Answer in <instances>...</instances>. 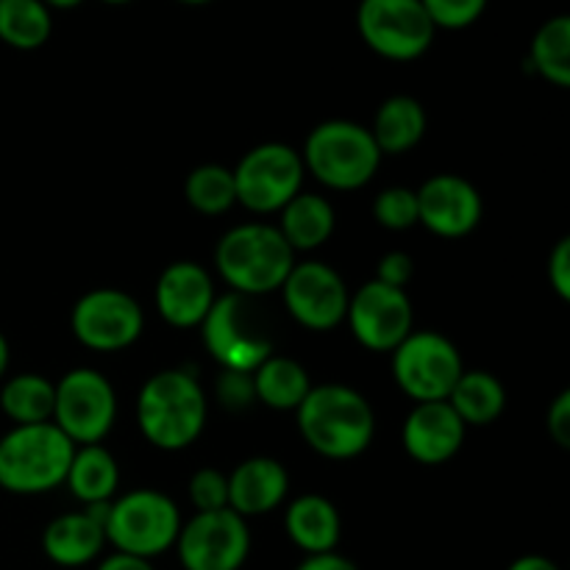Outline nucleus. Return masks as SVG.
Wrapping results in <instances>:
<instances>
[{"mask_svg":"<svg viewBox=\"0 0 570 570\" xmlns=\"http://www.w3.org/2000/svg\"><path fill=\"white\" fill-rule=\"evenodd\" d=\"M301 161L315 181L334 193H354L371 184L382 165V150L367 126L354 120H326L306 137Z\"/></svg>","mask_w":570,"mask_h":570,"instance_id":"nucleus-5","label":"nucleus"},{"mask_svg":"<svg viewBox=\"0 0 570 570\" xmlns=\"http://www.w3.org/2000/svg\"><path fill=\"white\" fill-rule=\"evenodd\" d=\"M529 70L554 87H570V20L557 14L534 31L529 45Z\"/></svg>","mask_w":570,"mask_h":570,"instance_id":"nucleus-28","label":"nucleus"},{"mask_svg":"<svg viewBox=\"0 0 570 570\" xmlns=\"http://www.w3.org/2000/svg\"><path fill=\"white\" fill-rule=\"evenodd\" d=\"M106 507H83V510L65 512L53 518L42 532V551L53 566L59 568H83L98 562L106 549Z\"/></svg>","mask_w":570,"mask_h":570,"instance_id":"nucleus-19","label":"nucleus"},{"mask_svg":"<svg viewBox=\"0 0 570 570\" xmlns=\"http://www.w3.org/2000/svg\"><path fill=\"white\" fill-rule=\"evenodd\" d=\"M156 312L173 328H195L217 301L215 278L198 262H173L156 278Z\"/></svg>","mask_w":570,"mask_h":570,"instance_id":"nucleus-17","label":"nucleus"},{"mask_svg":"<svg viewBox=\"0 0 570 570\" xmlns=\"http://www.w3.org/2000/svg\"><path fill=\"white\" fill-rule=\"evenodd\" d=\"M373 217L387 232H410L417 226V195L410 187H387L373 200Z\"/></svg>","mask_w":570,"mask_h":570,"instance_id":"nucleus-31","label":"nucleus"},{"mask_svg":"<svg viewBox=\"0 0 570 570\" xmlns=\"http://www.w3.org/2000/svg\"><path fill=\"white\" fill-rule=\"evenodd\" d=\"M65 484L70 488L72 499L81 501L83 507L109 504L120 488V468L111 451L100 443L76 445Z\"/></svg>","mask_w":570,"mask_h":570,"instance_id":"nucleus-24","label":"nucleus"},{"mask_svg":"<svg viewBox=\"0 0 570 570\" xmlns=\"http://www.w3.org/2000/svg\"><path fill=\"white\" fill-rule=\"evenodd\" d=\"M465 426H490L507 410V387L488 371H465L445 399Z\"/></svg>","mask_w":570,"mask_h":570,"instance_id":"nucleus-26","label":"nucleus"},{"mask_svg":"<svg viewBox=\"0 0 570 570\" xmlns=\"http://www.w3.org/2000/svg\"><path fill=\"white\" fill-rule=\"evenodd\" d=\"M204 348L223 371L254 373L273 351L265 323L250 309V298L237 293L217 295L209 315L200 323Z\"/></svg>","mask_w":570,"mask_h":570,"instance_id":"nucleus-7","label":"nucleus"},{"mask_svg":"<svg viewBox=\"0 0 570 570\" xmlns=\"http://www.w3.org/2000/svg\"><path fill=\"white\" fill-rule=\"evenodd\" d=\"M334 226H337V215L334 206L328 204L323 195L304 193L301 189L282 212H278V232L287 239L289 248L298 254H309L326 245L332 239Z\"/></svg>","mask_w":570,"mask_h":570,"instance_id":"nucleus-22","label":"nucleus"},{"mask_svg":"<svg viewBox=\"0 0 570 570\" xmlns=\"http://www.w3.org/2000/svg\"><path fill=\"white\" fill-rule=\"evenodd\" d=\"M100 3H109V6H126V3H131V0H100Z\"/></svg>","mask_w":570,"mask_h":570,"instance_id":"nucleus-44","label":"nucleus"},{"mask_svg":"<svg viewBox=\"0 0 570 570\" xmlns=\"http://www.w3.org/2000/svg\"><path fill=\"white\" fill-rule=\"evenodd\" d=\"M295 265V250L271 223H239L215 248V271L245 298L278 293Z\"/></svg>","mask_w":570,"mask_h":570,"instance_id":"nucleus-3","label":"nucleus"},{"mask_svg":"<svg viewBox=\"0 0 570 570\" xmlns=\"http://www.w3.org/2000/svg\"><path fill=\"white\" fill-rule=\"evenodd\" d=\"M95 570H156L154 562L142 560V557H131V554H120V551H111L106 554L104 560L98 562Z\"/></svg>","mask_w":570,"mask_h":570,"instance_id":"nucleus-39","label":"nucleus"},{"mask_svg":"<svg viewBox=\"0 0 570 570\" xmlns=\"http://www.w3.org/2000/svg\"><path fill=\"white\" fill-rule=\"evenodd\" d=\"M181 523V512L170 495L154 488L128 490L106 507V546L120 554L154 560L176 546Z\"/></svg>","mask_w":570,"mask_h":570,"instance_id":"nucleus-6","label":"nucleus"},{"mask_svg":"<svg viewBox=\"0 0 570 570\" xmlns=\"http://www.w3.org/2000/svg\"><path fill=\"white\" fill-rule=\"evenodd\" d=\"M50 11H72L83 3V0H42Z\"/></svg>","mask_w":570,"mask_h":570,"instance_id":"nucleus-42","label":"nucleus"},{"mask_svg":"<svg viewBox=\"0 0 570 570\" xmlns=\"http://www.w3.org/2000/svg\"><path fill=\"white\" fill-rule=\"evenodd\" d=\"M468 426L460 421L449 401L415 404L401 429L404 451L421 465H445L460 454Z\"/></svg>","mask_w":570,"mask_h":570,"instance_id":"nucleus-18","label":"nucleus"},{"mask_svg":"<svg viewBox=\"0 0 570 570\" xmlns=\"http://www.w3.org/2000/svg\"><path fill=\"white\" fill-rule=\"evenodd\" d=\"M70 328L83 348L115 354L137 343L145 328V315L139 301L126 289L98 287L76 301L70 312Z\"/></svg>","mask_w":570,"mask_h":570,"instance_id":"nucleus-13","label":"nucleus"},{"mask_svg":"<svg viewBox=\"0 0 570 570\" xmlns=\"http://www.w3.org/2000/svg\"><path fill=\"white\" fill-rule=\"evenodd\" d=\"M426 109L421 100L412 95H393L379 106L367 131L382 156H401L421 145V139L426 137Z\"/></svg>","mask_w":570,"mask_h":570,"instance_id":"nucleus-23","label":"nucleus"},{"mask_svg":"<svg viewBox=\"0 0 570 570\" xmlns=\"http://www.w3.org/2000/svg\"><path fill=\"white\" fill-rule=\"evenodd\" d=\"M9 360H11L9 340H6V337H3V332H0V382H3L6 371H9Z\"/></svg>","mask_w":570,"mask_h":570,"instance_id":"nucleus-41","label":"nucleus"},{"mask_svg":"<svg viewBox=\"0 0 570 570\" xmlns=\"http://www.w3.org/2000/svg\"><path fill=\"white\" fill-rule=\"evenodd\" d=\"M176 554L184 570H243L250 554V529L234 510L195 512L181 523Z\"/></svg>","mask_w":570,"mask_h":570,"instance_id":"nucleus-12","label":"nucleus"},{"mask_svg":"<svg viewBox=\"0 0 570 570\" xmlns=\"http://www.w3.org/2000/svg\"><path fill=\"white\" fill-rule=\"evenodd\" d=\"M432 26L443 31H462L482 20L488 0H421Z\"/></svg>","mask_w":570,"mask_h":570,"instance_id":"nucleus-32","label":"nucleus"},{"mask_svg":"<svg viewBox=\"0 0 570 570\" xmlns=\"http://www.w3.org/2000/svg\"><path fill=\"white\" fill-rule=\"evenodd\" d=\"M465 373L460 348L440 332H410L393 351V379L415 404L445 401Z\"/></svg>","mask_w":570,"mask_h":570,"instance_id":"nucleus-9","label":"nucleus"},{"mask_svg":"<svg viewBox=\"0 0 570 570\" xmlns=\"http://www.w3.org/2000/svg\"><path fill=\"white\" fill-rule=\"evenodd\" d=\"M345 321L356 343L376 354H393L401 340L415 332V309H412L410 293L387 287L376 278L351 293Z\"/></svg>","mask_w":570,"mask_h":570,"instance_id":"nucleus-14","label":"nucleus"},{"mask_svg":"<svg viewBox=\"0 0 570 570\" xmlns=\"http://www.w3.org/2000/svg\"><path fill=\"white\" fill-rule=\"evenodd\" d=\"M209 401L187 371H159L137 395V426L159 451H184L200 438Z\"/></svg>","mask_w":570,"mask_h":570,"instance_id":"nucleus-2","label":"nucleus"},{"mask_svg":"<svg viewBox=\"0 0 570 570\" xmlns=\"http://www.w3.org/2000/svg\"><path fill=\"white\" fill-rule=\"evenodd\" d=\"M184 198L198 215H226L237 204L234 173L223 165H200L184 181Z\"/></svg>","mask_w":570,"mask_h":570,"instance_id":"nucleus-30","label":"nucleus"},{"mask_svg":"<svg viewBox=\"0 0 570 570\" xmlns=\"http://www.w3.org/2000/svg\"><path fill=\"white\" fill-rule=\"evenodd\" d=\"M53 33V17L42 0H0V42L14 50H37Z\"/></svg>","mask_w":570,"mask_h":570,"instance_id":"nucleus-29","label":"nucleus"},{"mask_svg":"<svg viewBox=\"0 0 570 570\" xmlns=\"http://www.w3.org/2000/svg\"><path fill=\"white\" fill-rule=\"evenodd\" d=\"M546 429H549V438L554 440L560 449L570 445V393L562 390L554 401H551L549 412H546Z\"/></svg>","mask_w":570,"mask_h":570,"instance_id":"nucleus-37","label":"nucleus"},{"mask_svg":"<svg viewBox=\"0 0 570 570\" xmlns=\"http://www.w3.org/2000/svg\"><path fill=\"white\" fill-rule=\"evenodd\" d=\"M76 443L56 423L11 426L0 438V490L42 495L65 484Z\"/></svg>","mask_w":570,"mask_h":570,"instance_id":"nucleus-4","label":"nucleus"},{"mask_svg":"<svg viewBox=\"0 0 570 570\" xmlns=\"http://www.w3.org/2000/svg\"><path fill=\"white\" fill-rule=\"evenodd\" d=\"M546 273H549V284L562 301H570V239L562 237L560 243L551 248L549 262H546Z\"/></svg>","mask_w":570,"mask_h":570,"instance_id":"nucleus-36","label":"nucleus"},{"mask_svg":"<svg viewBox=\"0 0 570 570\" xmlns=\"http://www.w3.org/2000/svg\"><path fill=\"white\" fill-rule=\"evenodd\" d=\"M417 223L443 239H460L476 232L484 215L482 193L468 178L440 173L415 189Z\"/></svg>","mask_w":570,"mask_h":570,"instance_id":"nucleus-16","label":"nucleus"},{"mask_svg":"<svg viewBox=\"0 0 570 570\" xmlns=\"http://www.w3.org/2000/svg\"><path fill=\"white\" fill-rule=\"evenodd\" d=\"M507 570H560V566L543 554H523L518 560H512Z\"/></svg>","mask_w":570,"mask_h":570,"instance_id":"nucleus-40","label":"nucleus"},{"mask_svg":"<svg viewBox=\"0 0 570 570\" xmlns=\"http://www.w3.org/2000/svg\"><path fill=\"white\" fill-rule=\"evenodd\" d=\"M189 501H193L195 512H212L226 510L228 507V476L217 468H200L189 476L187 484Z\"/></svg>","mask_w":570,"mask_h":570,"instance_id":"nucleus-33","label":"nucleus"},{"mask_svg":"<svg viewBox=\"0 0 570 570\" xmlns=\"http://www.w3.org/2000/svg\"><path fill=\"white\" fill-rule=\"evenodd\" d=\"M254 393L256 401L271 410H298L301 401L306 399V393L312 390L309 373L301 362H295L293 356H282V354H271L254 373Z\"/></svg>","mask_w":570,"mask_h":570,"instance_id":"nucleus-25","label":"nucleus"},{"mask_svg":"<svg viewBox=\"0 0 570 570\" xmlns=\"http://www.w3.org/2000/svg\"><path fill=\"white\" fill-rule=\"evenodd\" d=\"M56 382L39 373H17L0 387V410L14 426L53 423Z\"/></svg>","mask_w":570,"mask_h":570,"instance_id":"nucleus-27","label":"nucleus"},{"mask_svg":"<svg viewBox=\"0 0 570 570\" xmlns=\"http://www.w3.org/2000/svg\"><path fill=\"white\" fill-rule=\"evenodd\" d=\"M176 3H181V6H206V3H212V0H176Z\"/></svg>","mask_w":570,"mask_h":570,"instance_id":"nucleus-43","label":"nucleus"},{"mask_svg":"<svg viewBox=\"0 0 570 570\" xmlns=\"http://www.w3.org/2000/svg\"><path fill=\"white\" fill-rule=\"evenodd\" d=\"M295 421L315 454L337 462L365 454L376 434L371 401L348 384H312L295 410Z\"/></svg>","mask_w":570,"mask_h":570,"instance_id":"nucleus-1","label":"nucleus"},{"mask_svg":"<svg viewBox=\"0 0 570 570\" xmlns=\"http://www.w3.org/2000/svg\"><path fill=\"white\" fill-rule=\"evenodd\" d=\"M295 570H360V568H356L354 560H348V557L332 551V554L304 557V562H301Z\"/></svg>","mask_w":570,"mask_h":570,"instance_id":"nucleus-38","label":"nucleus"},{"mask_svg":"<svg viewBox=\"0 0 570 570\" xmlns=\"http://www.w3.org/2000/svg\"><path fill=\"white\" fill-rule=\"evenodd\" d=\"M289 493V473L273 456H250L228 473V510L245 521L271 515L284 504Z\"/></svg>","mask_w":570,"mask_h":570,"instance_id":"nucleus-20","label":"nucleus"},{"mask_svg":"<svg viewBox=\"0 0 570 570\" xmlns=\"http://www.w3.org/2000/svg\"><path fill=\"white\" fill-rule=\"evenodd\" d=\"M284 529H287V538L293 540L295 549L304 551L306 557H315L337 551L343 521H340L337 507L326 495L306 493L287 507Z\"/></svg>","mask_w":570,"mask_h":570,"instance_id":"nucleus-21","label":"nucleus"},{"mask_svg":"<svg viewBox=\"0 0 570 570\" xmlns=\"http://www.w3.org/2000/svg\"><path fill=\"white\" fill-rule=\"evenodd\" d=\"M412 278H415V259L406 250H390V254L379 259L376 282L387 284V287L406 289Z\"/></svg>","mask_w":570,"mask_h":570,"instance_id":"nucleus-35","label":"nucleus"},{"mask_svg":"<svg viewBox=\"0 0 570 570\" xmlns=\"http://www.w3.org/2000/svg\"><path fill=\"white\" fill-rule=\"evenodd\" d=\"M215 393H217V401L232 412L248 410V406L256 401L254 379H250V373H239V371H223L215 384Z\"/></svg>","mask_w":570,"mask_h":570,"instance_id":"nucleus-34","label":"nucleus"},{"mask_svg":"<svg viewBox=\"0 0 570 570\" xmlns=\"http://www.w3.org/2000/svg\"><path fill=\"white\" fill-rule=\"evenodd\" d=\"M237 204L254 215H278L304 189V161L284 142H262L234 167Z\"/></svg>","mask_w":570,"mask_h":570,"instance_id":"nucleus-8","label":"nucleus"},{"mask_svg":"<svg viewBox=\"0 0 570 570\" xmlns=\"http://www.w3.org/2000/svg\"><path fill=\"white\" fill-rule=\"evenodd\" d=\"M278 293L284 295L289 317L309 332H332L345 323L351 289L326 262H295Z\"/></svg>","mask_w":570,"mask_h":570,"instance_id":"nucleus-15","label":"nucleus"},{"mask_svg":"<svg viewBox=\"0 0 570 570\" xmlns=\"http://www.w3.org/2000/svg\"><path fill=\"white\" fill-rule=\"evenodd\" d=\"M356 31L387 61H415L432 48L438 28L421 0H360Z\"/></svg>","mask_w":570,"mask_h":570,"instance_id":"nucleus-11","label":"nucleus"},{"mask_svg":"<svg viewBox=\"0 0 570 570\" xmlns=\"http://www.w3.org/2000/svg\"><path fill=\"white\" fill-rule=\"evenodd\" d=\"M117 421V393L95 367H72L56 382L53 423L76 445H95L109 438Z\"/></svg>","mask_w":570,"mask_h":570,"instance_id":"nucleus-10","label":"nucleus"}]
</instances>
